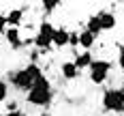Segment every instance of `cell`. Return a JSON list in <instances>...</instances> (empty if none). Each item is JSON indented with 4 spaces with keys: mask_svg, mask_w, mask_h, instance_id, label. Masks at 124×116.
Wrapping results in <instances>:
<instances>
[{
    "mask_svg": "<svg viewBox=\"0 0 124 116\" xmlns=\"http://www.w3.org/2000/svg\"><path fill=\"white\" fill-rule=\"evenodd\" d=\"M96 17H99V24H101V30L103 32L105 30H113L118 26V17L113 15V11H99Z\"/></svg>",
    "mask_w": 124,
    "mask_h": 116,
    "instance_id": "cell-6",
    "label": "cell"
},
{
    "mask_svg": "<svg viewBox=\"0 0 124 116\" xmlns=\"http://www.w3.org/2000/svg\"><path fill=\"white\" fill-rule=\"evenodd\" d=\"M69 35H71V30H69V28H64V26L56 28L51 45H54L56 50H62V47H69Z\"/></svg>",
    "mask_w": 124,
    "mask_h": 116,
    "instance_id": "cell-7",
    "label": "cell"
},
{
    "mask_svg": "<svg viewBox=\"0 0 124 116\" xmlns=\"http://www.w3.org/2000/svg\"><path fill=\"white\" fill-rule=\"evenodd\" d=\"M60 7H62L60 2H43V4H41V9H43V13H45V15L54 13L56 9H60Z\"/></svg>",
    "mask_w": 124,
    "mask_h": 116,
    "instance_id": "cell-14",
    "label": "cell"
},
{
    "mask_svg": "<svg viewBox=\"0 0 124 116\" xmlns=\"http://www.w3.org/2000/svg\"><path fill=\"white\" fill-rule=\"evenodd\" d=\"M111 67L113 64L109 62V60H105V58H96L94 62L90 64V82L92 84H105L107 82V77H109V73H111Z\"/></svg>",
    "mask_w": 124,
    "mask_h": 116,
    "instance_id": "cell-5",
    "label": "cell"
},
{
    "mask_svg": "<svg viewBox=\"0 0 124 116\" xmlns=\"http://www.w3.org/2000/svg\"><path fill=\"white\" fill-rule=\"evenodd\" d=\"M2 116H26V114L22 112V110H17V112H4Z\"/></svg>",
    "mask_w": 124,
    "mask_h": 116,
    "instance_id": "cell-18",
    "label": "cell"
},
{
    "mask_svg": "<svg viewBox=\"0 0 124 116\" xmlns=\"http://www.w3.org/2000/svg\"><path fill=\"white\" fill-rule=\"evenodd\" d=\"M84 30H88L90 35H94V37L99 39V35L103 32V30H101V24H99V17H96V13H94V15H90V17L86 19V28H84Z\"/></svg>",
    "mask_w": 124,
    "mask_h": 116,
    "instance_id": "cell-12",
    "label": "cell"
},
{
    "mask_svg": "<svg viewBox=\"0 0 124 116\" xmlns=\"http://www.w3.org/2000/svg\"><path fill=\"white\" fill-rule=\"evenodd\" d=\"M41 116H51V114H49V112H41Z\"/></svg>",
    "mask_w": 124,
    "mask_h": 116,
    "instance_id": "cell-19",
    "label": "cell"
},
{
    "mask_svg": "<svg viewBox=\"0 0 124 116\" xmlns=\"http://www.w3.org/2000/svg\"><path fill=\"white\" fill-rule=\"evenodd\" d=\"M9 99V84L7 80H0V103H7Z\"/></svg>",
    "mask_w": 124,
    "mask_h": 116,
    "instance_id": "cell-13",
    "label": "cell"
},
{
    "mask_svg": "<svg viewBox=\"0 0 124 116\" xmlns=\"http://www.w3.org/2000/svg\"><path fill=\"white\" fill-rule=\"evenodd\" d=\"M7 28H9V26H7V15H4V13H0V32L4 35V30H7Z\"/></svg>",
    "mask_w": 124,
    "mask_h": 116,
    "instance_id": "cell-17",
    "label": "cell"
},
{
    "mask_svg": "<svg viewBox=\"0 0 124 116\" xmlns=\"http://www.w3.org/2000/svg\"><path fill=\"white\" fill-rule=\"evenodd\" d=\"M69 47H73V50L79 47V32L77 30H71V35H69Z\"/></svg>",
    "mask_w": 124,
    "mask_h": 116,
    "instance_id": "cell-15",
    "label": "cell"
},
{
    "mask_svg": "<svg viewBox=\"0 0 124 116\" xmlns=\"http://www.w3.org/2000/svg\"><path fill=\"white\" fill-rule=\"evenodd\" d=\"M60 75L64 77V80H69V82H73V80L79 77V69L75 67L73 60H64V62L60 64Z\"/></svg>",
    "mask_w": 124,
    "mask_h": 116,
    "instance_id": "cell-8",
    "label": "cell"
},
{
    "mask_svg": "<svg viewBox=\"0 0 124 116\" xmlns=\"http://www.w3.org/2000/svg\"><path fill=\"white\" fill-rule=\"evenodd\" d=\"M73 62H75V67L79 69V73H81L84 69H90V64L94 62V56H92L90 52H77L75 58H73Z\"/></svg>",
    "mask_w": 124,
    "mask_h": 116,
    "instance_id": "cell-9",
    "label": "cell"
},
{
    "mask_svg": "<svg viewBox=\"0 0 124 116\" xmlns=\"http://www.w3.org/2000/svg\"><path fill=\"white\" fill-rule=\"evenodd\" d=\"M118 67L124 73V45H120V52H118Z\"/></svg>",
    "mask_w": 124,
    "mask_h": 116,
    "instance_id": "cell-16",
    "label": "cell"
},
{
    "mask_svg": "<svg viewBox=\"0 0 124 116\" xmlns=\"http://www.w3.org/2000/svg\"><path fill=\"white\" fill-rule=\"evenodd\" d=\"M94 43H96V37L94 35H90L88 30H81L79 32V47H81V52H90L94 47Z\"/></svg>",
    "mask_w": 124,
    "mask_h": 116,
    "instance_id": "cell-11",
    "label": "cell"
},
{
    "mask_svg": "<svg viewBox=\"0 0 124 116\" xmlns=\"http://www.w3.org/2000/svg\"><path fill=\"white\" fill-rule=\"evenodd\" d=\"M103 110L111 114L124 112V88H107L103 92Z\"/></svg>",
    "mask_w": 124,
    "mask_h": 116,
    "instance_id": "cell-4",
    "label": "cell"
},
{
    "mask_svg": "<svg viewBox=\"0 0 124 116\" xmlns=\"http://www.w3.org/2000/svg\"><path fill=\"white\" fill-rule=\"evenodd\" d=\"M39 77H43V69H41L39 62H28L26 67H19L15 71H9L11 86L15 90H22V92H30Z\"/></svg>",
    "mask_w": 124,
    "mask_h": 116,
    "instance_id": "cell-1",
    "label": "cell"
},
{
    "mask_svg": "<svg viewBox=\"0 0 124 116\" xmlns=\"http://www.w3.org/2000/svg\"><path fill=\"white\" fill-rule=\"evenodd\" d=\"M26 101H28V105H32V107H41V110L45 112L51 103H54V88H51V82L45 75L39 77L37 84L32 86V90L26 92Z\"/></svg>",
    "mask_w": 124,
    "mask_h": 116,
    "instance_id": "cell-2",
    "label": "cell"
},
{
    "mask_svg": "<svg viewBox=\"0 0 124 116\" xmlns=\"http://www.w3.org/2000/svg\"><path fill=\"white\" fill-rule=\"evenodd\" d=\"M54 32H56V26L49 24L47 19H43V22L39 24L34 37H32V45H34L41 54H47V50L51 47V41H54Z\"/></svg>",
    "mask_w": 124,
    "mask_h": 116,
    "instance_id": "cell-3",
    "label": "cell"
},
{
    "mask_svg": "<svg viewBox=\"0 0 124 116\" xmlns=\"http://www.w3.org/2000/svg\"><path fill=\"white\" fill-rule=\"evenodd\" d=\"M7 15V26L9 28H19V24L24 22V11L22 9H13V11L4 13Z\"/></svg>",
    "mask_w": 124,
    "mask_h": 116,
    "instance_id": "cell-10",
    "label": "cell"
}]
</instances>
